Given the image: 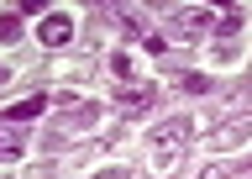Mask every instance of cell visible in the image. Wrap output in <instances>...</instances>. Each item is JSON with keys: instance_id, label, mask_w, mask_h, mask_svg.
I'll list each match as a JSON object with an SVG mask.
<instances>
[{"instance_id": "obj_1", "label": "cell", "mask_w": 252, "mask_h": 179, "mask_svg": "<svg viewBox=\"0 0 252 179\" xmlns=\"http://www.w3.org/2000/svg\"><path fill=\"white\" fill-rule=\"evenodd\" d=\"M168 27L179 37H200V32H210V11L205 5H179V11H168Z\"/></svg>"}, {"instance_id": "obj_2", "label": "cell", "mask_w": 252, "mask_h": 179, "mask_svg": "<svg viewBox=\"0 0 252 179\" xmlns=\"http://www.w3.org/2000/svg\"><path fill=\"white\" fill-rule=\"evenodd\" d=\"M37 37H42L47 48H63V42L74 37V16H42V27H37Z\"/></svg>"}, {"instance_id": "obj_3", "label": "cell", "mask_w": 252, "mask_h": 179, "mask_svg": "<svg viewBox=\"0 0 252 179\" xmlns=\"http://www.w3.org/2000/svg\"><path fill=\"white\" fill-rule=\"evenodd\" d=\"M247 132H252V116H236V121H226V127L210 137V143H216V147H236L242 137H247Z\"/></svg>"}, {"instance_id": "obj_4", "label": "cell", "mask_w": 252, "mask_h": 179, "mask_svg": "<svg viewBox=\"0 0 252 179\" xmlns=\"http://www.w3.org/2000/svg\"><path fill=\"white\" fill-rule=\"evenodd\" d=\"M116 106H121V116H147L153 111V90H126Z\"/></svg>"}, {"instance_id": "obj_5", "label": "cell", "mask_w": 252, "mask_h": 179, "mask_svg": "<svg viewBox=\"0 0 252 179\" xmlns=\"http://www.w3.org/2000/svg\"><path fill=\"white\" fill-rule=\"evenodd\" d=\"M184 137H189V121H163L153 143H158V147H184Z\"/></svg>"}, {"instance_id": "obj_6", "label": "cell", "mask_w": 252, "mask_h": 179, "mask_svg": "<svg viewBox=\"0 0 252 179\" xmlns=\"http://www.w3.org/2000/svg\"><path fill=\"white\" fill-rule=\"evenodd\" d=\"M42 111H47V95H27V100H16L5 116L11 121H32V116H42Z\"/></svg>"}, {"instance_id": "obj_7", "label": "cell", "mask_w": 252, "mask_h": 179, "mask_svg": "<svg viewBox=\"0 0 252 179\" xmlns=\"http://www.w3.org/2000/svg\"><path fill=\"white\" fill-rule=\"evenodd\" d=\"M216 32H220V37H236V32H242V11H220Z\"/></svg>"}, {"instance_id": "obj_8", "label": "cell", "mask_w": 252, "mask_h": 179, "mask_svg": "<svg viewBox=\"0 0 252 179\" xmlns=\"http://www.w3.org/2000/svg\"><path fill=\"white\" fill-rule=\"evenodd\" d=\"M16 153H21V137L16 132H0V158H16Z\"/></svg>"}, {"instance_id": "obj_9", "label": "cell", "mask_w": 252, "mask_h": 179, "mask_svg": "<svg viewBox=\"0 0 252 179\" xmlns=\"http://www.w3.org/2000/svg\"><path fill=\"white\" fill-rule=\"evenodd\" d=\"M153 163H158V169H173V163H179V147H158Z\"/></svg>"}, {"instance_id": "obj_10", "label": "cell", "mask_w": 252, "mask_h": 179, "mask_svg": "<svg viewBox=\"0 0 252 179\" xmlns=\"http://www.w3.org/2000/svg\"><path fill=\"white\" fill-rule=\"evenodd\" d=\"M16 32H21V27H16V16H0V42H16Z\"/></svg>"}, {"instance_id": "obj_11", "label": "cell", "mask_w": 252, "mask_h": 179, "mask_svg": "<svg viewBox=\"0 0 252 179\" xmlns=\"http://www.w3.org/2000/svg\"><path fill=\"white\" fill-rule=\"evenodd\" d=\"M0 74H5V64H0Z\"/></svg>"}]
</instances>
